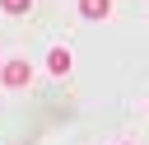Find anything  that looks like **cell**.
Segmentation results:
<instances>
[{"label":"cell","mask_w":149,"mask_h":145,"mask_svg":"<svg viewBox=\"0 0 149 145\" xmlns=\"http://www.w3.org/2000/svg\"><path fill=\"white\" fill-rule=\"evenodd\" d=\"M79 14L84 19H107L112 14V0H79Z\"/></svg>","instance_id":"2"},{"label":"cell","mask_w":149,"mask_h":145,"mask_svg":"<svg viewBox=\"0 0 149 145\" xmlns=\"http://www.w3.org/2000/svg\"><path fill=\"white\" fill-rule=\"evenodd\" d=\"M0 9H5V14H28L33 0H0Z\"/></svg>","instance_id":"4"},{"label":"cell","mask_w":149,"mask_h":145,"mask_svg":"<svg viewBox=\"0 0 149 145\" xmlns=\"http://www.w3.org/2000/svg\"><path fill=\"white\" fill-rule=\"evenodd\" d=\"M47 70H51V75H65V70H70V51H65V47H51V56H47Z\"/></svg>","instance_id":"3"},{"label":"cell","mask_w":149,"mask_h":145,"mask_svg":"<svg viewBox=\"0 0 149 145\" xmlns=\"http://www.w3.org/2000/svg\"><path fill=\"white\" fill-rule=\"evenodd\" d=\"M0 70H5V65H0Z\"/></svg>","instance_id":"5"},{"label":"cell","mask_w":149,"mask_h":145,"mask_svg":"<svg viewBox=\"0 0 149 145\" xmlns=\"http://www.w3.org/2000/svg\"><path fill=\"white\" fill-rule=\"evenodd\" d=\"M0 80H5L9 89H23V84L33 80V65H28V61H5V70H0Z\"/></svg>","instance_id":"1"}]
</instances>
